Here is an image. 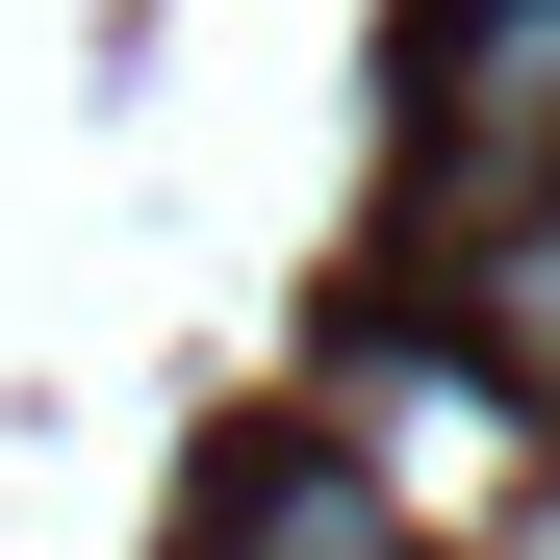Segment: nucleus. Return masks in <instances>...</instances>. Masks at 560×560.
Returning a JSON list of instances; mask_svg holds the SVG:
<instances>
[{"instance_id":"7ed1b4c3","label":"nucleus","mask_w":560,"mask_h":560,"mask_svg":"<svg viewBox=\"0 0 560 560\" xmlns=\"http://www.w3.org/2000/svg\"><path fill=\"white\" fill-rule=\"evenodd\" d=\"M230 560H408V510L357 485V458H255V485H230Z\"/></svg>"},{"instance_id":"f257e3e1","label":"nucleus","mask_w":560,"mask_h":560,"mask_svg":"<svg viewBox=\"0 0 560 560\" xmlns=\"http://www.w3.org/2000/svg\"><path fill=\"white\" fill-rule=\"evenodd\" d=\"M357 485L383 510H485L510 485V383L485 357H357Z\"/></svg>"},{"instance_id":"f03ea898","label":"nucleus","mask_w":560,"mask_h":560,"mask_svg":"<svg viewBox=\"0 0 560 560\" xmlns=\"http://www.w3.org/2000/svg\"><path fill=\"white\" fill-rule=\"evenodd\" d=\"M458 357L560 383V178H458Z\"/></svg>"}]
</instances>
